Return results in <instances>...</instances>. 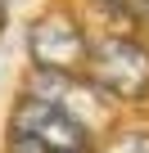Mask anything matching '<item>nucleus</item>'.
Wrapping results in <instances>:
<instances>
[{
	"mask_svg": "<svg viewBox=\"0 0 149 153\" xmlns=\"http://www.w3.org/2000/svg\"><path fill=\"white\" fill-rule=\"evenodd\" d=\"M9 140L18 149H32V153H95L91 144V126L54 104V99H41V95H23L14 117H9Z\"/></svg>",
	"mask_w": 149,
	"mask_h": 153,
	"instance_id": "f03ea898",
	"label": "nucleus"
},
{
	"mask_svg": "<svg viewBox=\"0 0 149 153\" xmlns=\"http://www.w3.org/2000/svg\"><path fill=\"white\" fill-rule=\"evenodd\" d=\"M104 153H149V131H122Z\"/></svg>",
	"mask_w": 149,
	"mask_h": 153,
	"instance_id": "20e7f679",
	"label": "nucleus"
},
{
	"mask_svg": "<svg viewBox=\"0 0 149 153\" xmlns=\"http://www.w3.org/2000/svg\"><path fill=\"white\" fill-rule=\"evenodd\" d=\"M86 81L118 104H140L149 99V45L122 32H109L100 41H91V59H86Z\"/></svg>",
	"mask_w": 149,
	"mask_h": 153,
	"instance_id": "f257e3e1",
	"label": "nucleus"
},
{
	"mask_svg": "<svg viewBox=\"0 0 149 153\" xmlns=\"http://www.w3.org/2000/svg\"><path fill=\"white\" fill-rule=\"evenodd\" d=\"M27 50H32V63L36 68H50V72H86V59H91V41L82 32V23L63 14V9H50L32 23L27 32Z\"/></svg>",
	"mask_w": 149,
	"mask_h": 153,
	"instance_id": "7ed1b4c3",
	"label": "nucleus"
}]
</instances>
